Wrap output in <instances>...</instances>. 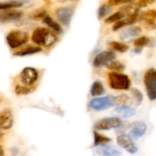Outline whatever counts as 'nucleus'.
<instances>
[{
	"mask_svg": "<svg viewBox=\"0 0 156 156\" xmlns=\"http://www.w3.org/2000/svg\"><path fill=\"white\" fill-rule=\"evenodd\" d=\"M105 93V88L104 85L100 81H95L93 82L91 88V94L93 97L100 96Z\"/></svg>",
	"mask_w": 156,
	"mask_h": 156,
	"instance_id": "obj_21",
	"label": "nucleus"
},
{
	"mask_svg": "<svg viewBox=\"0 0 156 156\" xmlns=\"http://www.w3.org/2000/svg\"><path fill=\"white\" fill-rule=\"evenodd\" d=\"M31 40L34 44L49 47L56 42V37L53 32L46 27H37L33 31Z\"/></svg>",
	"mask_w": 156,
	"mask_h": 156,
	"instance_id": "obj_1",
	"label": "nucleus"
},
{
	"mask_svg": "<svg viewBox=\"0 0 156 156\" xmlns=\"http://www.w3.org/2000/svg\"><path fill=\"white\" fill-rule=\"evenodd\" d=\"M145 88L149 100H156V69L151 68L145 73L144 77Z\"/></svg>",
	"mask_w": 156,
	"mask_h": 156,
	"instance_id": "obj_4",
	"label": "nucleus"
},
{
	"mask_svg": "<svg viewBox=\"0 0 156 156\" xmlns=\"http://www.w3.org/2000/svg\"><path fill=\"white\" fill-rule=\"evenodd\" d=\"M139 18V15L137 12H134L132 15H129L127 18H123V19L120 20V21H117L113 26V30L114 31H117V30H120V29L123 28L125 26L131 25V24H134L137 19Z\"/></svg>",
	"mask_w": 156,
	"mask_h": 156,
	"instance_id": "obj_16",
	"label": "nucleus"
},
{
	"mask_svg": "<svg viewBox=\"0 0 156 156\" xmlns=\"http://www.w3.org/2000/svg\"><path fill=\"white\" fill-rule=\"evenodd\" d=\"M110 47L119 53H126L129 50V46L124 43L119 42V41H111L109 44Z\"/></svg>",
	"mask_w": 156,
	"mask_h": 156,
	"instance_id": "obj_24",
	"label": "nucleus"
},
{
	"mask_svg": "<svg viewBox=\"0 0 156 156\" xmlns=\"http://www.w3.org/2000/svg\"><path fill=\"white\" fill-rule=\"evenodd\" d=\"M73 15V8L69 7H61L59 8L56 11V17L58 21L63 24L64 26H69L71 23L72 18Z\"/></svg>",
	"mask_w": 156,
	"mask_h": 156,
	"instance_id": "obj_10",
	"label": "nucleus"
},
{
	"mask_svg": "<svg viewBox=\"0 0 156 156\" xmlns=\"http://www.w3.org/2000/svg\"><path fill=\"white\" fill-rule=\"evenodd\" d=\"M116 105V97L114 96L94 98L89 102V108L95 111H105Z\"/></svg>",
	"mask_w": 156,
	"mask_h": 156,
	"instance_id": "obj_5",
	"label": "nucleus"
},
{
	"mask_svg": "<svg viewBox=\"0 0 156 156\" xmlns=\"http://www.w3.org/2000/svg\"><path fill=\"white\" fill-rule=\"evenodd\" d=\"M112 11L111 6L108 5H103L101 6L98 9V15L99 18H103L105 16L108 15V14L111 13V12Z\"/></svg>",
	"mask_w": 156,
	"mask_h": 156,
	"instance_id": "obj_28",
	"label": "nucleus"
},
{
	"mask_svg": "<svg viewBox=\"0 0 156 156\" xmlns=\"http://www.w3.org/2000/svg\"><path fill=\"white\" fill-rule=\"evenodd\" d=\"M133 0H108V5L110 6L117 5L120 4H124V3L131 2Z\"/></svg>",
	"mask_w": 156,
	"mask_h": 156,
	"instance_id": "obj_33",
	"label": "nucleus"
},
{
	"mask_svg": "<svg viewBox=\"0 0 156 156\" xmlns=\"http://www.w3.org/2000/svg\"><path fill=\"white\" fill-rule=\"evenodd\" d=\"M43 22H44V24H47L49 27H50L52 30H54V31L56 32V33L58 34L62 33V27H61V26L59 25V24H58L56 21H55L51 17L49 16V15H47V16L44 18Z\"/></svg>",
	"mask_w": 156,
	"mask_h": 156,
	"instance_id": "obj_20",
	"label": "nucleus"
},
{
	"mask_svg": "<svg viewBox=\"0 0 156 156\" xmlns=\"http://www.w3.org/2000/svg\"><path fill=\"white\" fill-rule=\"evenodd\" d=\"M126 14L123 12L122 10L118 11V12H115V13L112 14L111 15H110L109 17L106 18L105 20V22L107 24H111V23H116L117 21H120V20L123 19L125 16H126Z\"/></svg>",
	"mask_w": 156,
	"mask_h": 156,
	"instance_id": "obj_25",
	"label": "nucleus"
},
{
	"mask_svg": "<svg viewBox=\"0 0 156 156\" xmlns=\"http://www.w3.org/2000/svg\"><path fill=\"white\" fill-rule=\"evenodd\" d=\"M29 35L27 32L20 30H12L6 36V42L12 49L19 48L28 41Z\"/></svg>",
	"mask_w": 156,
	"mask_h": 156,
	"instance_id": "obj_3",
	"label": "nucleus"
},
{
	"mask_svg": "<svg viewBox=\"0 0 156 156\" xmlns=\"http://www.w3.org/2000/svg\"><path fill=\"white\" fill-rule=\"evenodd\" d=\"M140 19L145 21V25L149 29L156 28V11L153 9H150L146 12H143L140 16Z\"/></svg>",
	"mask_w": 156,
	"mask_h": 156,
	"instance_id": "obj_14",
	"label": "nucleus"
},
{
	"mask_svg": "<svg viewBox=\"0 0 156 156\" xmlns=\"http://www.w3.org/2000/svg\"><path fill=\"white\" fill-rule=\"evenodd\" d=\"M117 143L120 147L124 149L130 154H136L138 152V147L136 146L132 139L126 134H120L117 137Z\"/></svg>",
	"mask_w": 156,
	"mask_h": 156,
	"instance_id": "obj_9",
	"label": "nucleus"
},
{
	"mask_svg": "<svg viewBox=\"0 0 156 156\" xmlns=\"http://www.w3.org/2000/svg\"><path fill=\"white\" fill-rule=\"evenodd\" d=\"M23 5V3L19 1H8L4 2H1L0 4V10L1 11H5V10H10L12 9H16V8H20Z\"/></svg>",
	"mask_w": 156,
	"mask_h": 156,
	"instance_id": "obj_23",
	"label": "nucleus"
},
{
	"mask_svg": "<svg viewBox=\"0 0 156 156\" xmlns=\"http://www.w3.org/2000/svg\"><path fill=\"white\" fill-rule=\"evenodd\" d=\"M111 142V139L109 137H107L105 136L101 135L98 132H94V146H100L102 145H105L107 143Z\"/></svg>",
	"mask_w": 156,
	"mask_h": 156,
	"instance_id": "obj_22",
	"label": "nucleus"
},
{
	"mask_svg": "<svg viewBox=\"0 0 156 156\" xmlns=\"http://www.w3.org/2000/svg\"><path fill=\"white\" fill-rule=\"evenodd\" d=\"M116 58L115 53L111 50H105L99 53L94 57L93 61V66L96 68H101L108 66L111 62L114 61Z\"/></svg>",
	"mask_w": 156,
	"mask_h": 156,
	"instance_id": "obj_7",
	"label": "nucleus"
},
{
	"mask_svg": "<svg viewBox=\"0 0 156 156\" xmlns=\"http://www.w3.org/2000/svg\"><path fill=\"white\" fill-rule=\"evenodd\" d=\"M41 51H42V48H41V47H36V46L29 45L24 47V48L21 49L18 51L15 52L14 53V55L17 56H26L35 54V53H37Z\"/></svg>",
	"mask_w": 156,
	"mask_h": 156,
	"instance_id": "obj_18",
	"label": "nucleus"
},
{
	"mask_svg": "<svg viewBox=\"0 0 156 156\" xmlns=\"http://www.w3.org/2000/svg\"><path fill=\"white\" fill-rule=\"evenodd\" d=\"M132 93H133V94L134 97H135L137 105L139 106V105H141L142 101H143V93H142L141 91L138 89V88H133Z\"/></svg>",
	"mask_w": 156,
	"mask_h": 156,
	"instance_id": "obj_30",
	"label": "nucleus"
},
{
	"mask_svg": "<svg viewBox=\"0 0 156 156\" xmlns=\"http://www.w3.org/2000/svg\"><path fill=\"white\" fill-rule=\"evenodd\" d=\"M39 73L36 69L33 67H25L20 74V79L24 85L31 86L37 81Z\"/></svg>",
	"mask_w": 156,
	"mask_h": 156,
	"instance_id": "obj_8",
	"label": "nucleus"
},
{
	"mask_svg": "<svg viewBox=\"0 0 156 156\" xmlns=\"http://www.w3.org/2000/svg\"><path fill=\"white\" fill-rule=\"evenodd\" d=\"M149 43H150V40L148 37L143 36L137 38L134 41V46L136 47V48H140V49H143V47L145 46L149 45Z\"/></svg>",
	"mask_w": 156,
	"mask_h": 156,
	"instance_id": "obj_26",
	"label": "nucleus"
},
{
	"mask_svg": "<svg viewBox=\"0 0 156 156\" xmlns=\"http://www.w3.org/2000/svg\"><path fill=\"white\" fill-rule=\"evenodd\" d=\"M116 113H118L124 118L133 117L136 114V110L128 105H123L114 110Z\"/></svg>",
	"mask_w": 156,
	"mask_h": 156,
	"instance_id": "obj_19",
	"label": "nucleus"
},
{
	"mask_svg": "<svg viewBox=\"0 0 156 156\" xmlns=\"http://www.w3.org/2000/svg\"><path fill=\"white\" fill-rule=\"evenodd\" d=\"M147 131V126L143 122H138L134 124V126L131 128L129 131V136L132 140H137L139 138H141L146 134Z\"/></svg>",
	"mask_w": 156,
	"mask_h": 156,
	"instance_id": "obj_12",
	"label": "nucleus"
},
{
	"mask_svg": "<svg viewBox=\"0 0 156 156\" xmlns=\"http://www.w3.org/2000/svg\"><path fill=\"white\" fill-rule=\"evenodd\" d=\"M148 5H150L149 0H138L136 2V5L139 8H144L146 7Z\"/></svg>",
	"mask_w": 156,
	"mask_h": 156,
	"instance_id": "obj_34",
	"label": "nucleus"
},
{
	"mask_svg": "<svg viewBox=\"0 0 156 156\" xmlns=\"http://www.w3.org/2000/svg\"><path fill=\"white\" fill-rule=\"evenodd\" d=\"M15 91L18 95H24L30 92V88L24 86V85H17L15 88Z\"/></svg>",
	"mask_w": 156,
	"mask_h": 156,
	"instance_id": "obj_29",
	"label": "nucleus"
},
{
	"mask_svg": "<svg viewBox=\"0 0 156 156\" xmlns=\"http://www.w3.org/2000/svg\"><path fill=\"white\" fill-rule=\"evenodd\" d=\"M97 153L100 156H119L121 154V152L112 145L105 144L98 148Z\"/></svg>",
	"mask_w": 156,
	"mask_h": 156,
	"instance_id": "obj_15",
	"label": "nucleus"
},
{
	"mask_svg": "<svg viewBox=\"0 0 156 156\" xmlns=\"http://www.w3.org/2000/svg\"><path fill=\"white\" fill-rule=\"evenodd\" d=\"M22 15L23 13L21 11L5 10V12L2 11L0 13V21L2 23H7L17 21L21 18Z\"/></svg>",
	"mask_w": 156,
	"mask_h": 156,
	"instance_id": "obj_13",
	"label": "nucleus"
},
{
	"mask_svg": "<svg viewBox=\"0 0 156 156\" xmlns=\"http://www.w3.org/2000/svg\"><path fill=\"white\" fill-rule=\"evenodd\" d=\"M108 82L111 88L115 90H128L131 86L129 76L123 73L113 72L108 74Z\"/></svg>",
	"mask_w": 156,
	"mask_h": 156,
	"instance_id": "obj_2",
	"label": "nucleus"
},
{
	"mask_svg": "<svg viewBox=\"0 0 156 156\" xmlns=\"http://www.w3.org/2000/svg\"><path fill=\"white\" fill-rule=\"evenodd\" d=\"M107 68L111 70H114V72L118 73V72L123 71L125 69V66L123 63H121V62H119V61L114 60L113 61V62H111V63L107 66Z\"/></svg>",
	"mask_w": 156,
	"mask_h": 156,
	"instance_id": "obj_27",
	"label": "nucleus"
},
{
	"mask_svg": "<svg viewBox=\"0 0 156 156\" xmlns=\"http://www.w3.org/2000/svg\"><path fill=\"white\" fill-rule=\"evenodd\" d=\"M141 27H139V26H132V27H129L126 28V30H123L120 34V38L124 41V40L129 39V38L135 37L138 36L141 34Z\"/></svg>",
	"mask_w": 156,
	"mask_h": 156,
	"instance_id": "obj_17",
	"label": "nucleus"
},
{
	"mask_svg": "<svg viewBox=\"0 0 156 156\" xmlns=\"http://www.w3.org/2000/svg\"><path fill=\"white\" fill-rule=\"evenodd\" d=\"M47 16V14H46V11L44 10V9H41V10H38L33 15V19L34 20H40L43 19Z\"/></svg>",
	"mask_w": 156,
	"mask_h": 156,
	"instance_id": "obj_32",
	"label": "nucleus"
},
{
	"mask_svg": "<svg viewBox=\"0 0 156 156\" xmlns=\"http://www.w3.org/2000/svg\"><path fill=\"white\" fill-rule=\"evenodd\" d=\"M3 149H2V148H1V156H3Z\"/></svg>",
	"mask_w": 156,
	"mask_h": 156,
	"instance_id": "obj_35",
	"label": "nucleus"
},
{
	"mask_svg": "<svg viewBox=\"0 0 156 156\" xmlns=\"http://www.w3.org/2000/svg\"><path fill=\"white\" fill-rule=\"evenodd\" d=\"M122 124L123 122L119 117H105L99 120L95 123L94 128L98 130H110V129L119 128L122 126Z\"/></svg>",
	"mask_w": 156,
	"mask_h": 156,
	"instance_id": "obj_6",
	"label": "nucleus"
},
{
	"mask_svg": "<svg viewBox=\"0 0 156 156\" xmlns=\"http://www.w3.org/2000/svg\"><path fill=\"white\" fill-rule=\"evenodd\" d=\"M129 101V98L126 94H121L116 97V104L117 105H124V104L127 103Z\"/></svg>",
	"mask_w": 156,
	"mask_h": 156,
	"instance_id": "obj_31",
	"label": "nucleus"
},
{
	"mask_svg": "<svg viewBox=\"0 0 156 156\" xmlns=\"http://www.w3.org/2000/svg\"><path fill=\"white\" fill-rule=\"evenodd\" d=\"M14 117L12 111L9 108H5L0 114V127L3 130H8L13 126Z\"/></svg>",
	"mask_w": 156,
	"mask_h": 156,
	"instance_id": "obj_11",
	"label": "nucleus"
}]
</instances>
